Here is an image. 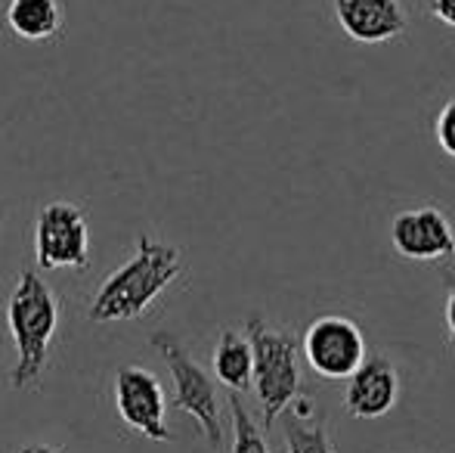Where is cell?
Here are the masks:
<instances>
[{"mask_svg":"<svg viewBox=\"0 0 455 453\" xmlns=\"http://www.w3.org/2000/svg\"><path fill=\"white\" fill-rule=\"evenodd\" d=\"M183 252L168 242H158L152 233L137 236L133 255L112 271L96 289L91 302V323H124L137 320L183 277Z\"/></svg>","mask_w":455,"mask_h":453,"instance_id":"1","label":"cell"},{"mask_svg":"<svg viewBox=\"0 0 455 453\" xmlns=\"http://www.w3.org/2000/svg\"><path fill=\"white\" fill-rule=\"evenodd\" d=\"M6 329H10L12 351H16L10 385L16 392L35 388L47 369L50 348L60 329V302L35 267H25L12 286L10 302H6Z\"/></svg>","mask_w":455,"mask_h":453,"instance_id":"2","label":"cell"},{"mask_svg":"<svg viewBox=\"0 0 455 453\" xmlns=\"http://www.w3.org/2000/svg\"><path fill=\"white\" fill-rule=\"evenodd\" d=\"M245 333L254 344V394H258L264 429H273L279 417L300 394V339L285 329L267 327L260 314L245 320Z\"/></svg>","mask_w":455,"mask_h":453,"instance_id":"3","label":"cell"},{"mask_svg":"<svg viewBox=\"0 0 455 453\" xmlns=\"http://www.w3.org/2000/svg\"><path fill=\"white\" fill-rule=\"evenodd\" d=\"M152 348L162 354L168 363L171 382H174V407L186 417L196 419L202 429L204 441L214 450L223 448V423H220V398H217V385L202 367L189 357V351L171 333L152 336Z\"/></svg>","mask_w":455,"mask_h":453,"instance_id":"4","label":"cell"},{"mask_svg":"<svg viewBox=\"0 0 455 453\" xmlns=\"http://www.w3.org/2000/svg\"><path fill=\"white\" fill-rule=\"evenodd\" d=\"M35 258L44 271H87L91 264V230L75 202H47L35 221Z\"/></svg>","mask_w":455,"mask_h":453,"instance_id":"5","label":"cell"},{"mask_svg":"<svg viewBox=\"0 0 455 453\" xmlns=\"http://www.w3.org/2000/svg\"><path fill=\"white\" fill-rule=\"evenodd\" d=\"M300 351H304L307 367L319 379L347 382L365 360V339H363V329L350 317L325 314L316 317L304 329Z\"/></svg>","mask_w":455,"mask_h":453,"instance_id":"6","label":"cell"},{"mask_svg":"<svg viewBox=\"0 0 455 453\" xmlns=\"http://www.w3.org/2000/svg\"><path fill=\"white\" fill-rule=\"evenodd\" d=\"M115 413L131 432L146 441H171L168 432V394L152 369L127 363L115 373Z\"/></svg>","mask_w":455,"mask_h":453,"instance_id":"7","label":"cell"},{"mask_svg":"<svg viewBox=\"0 0 455 453\" xmlns=\"http://www.w3.org/2000/svg\"><path fill=\"white\" fill-rule=\"evenodd\" d=\"M390 246L400 258L437 264L455 255V224L440 206H415L390 221Z\"/></svg>","mask_w":455,"mask_h":453,"instance_id":"8","label":"cell"},{"mask_svg":"<svg viewBox=\"0 0 455 453\" xmlns=\"http://www.w3.org/2000/svg\"><path fill=\"white\" fill-rule=\"evenodd\" d=\"M403 394L400 369L390 357H365L363 367L347 379L344 410L354 419H381L396 407Z\"/></svg>","mask_w":455,"mask_h":453,"instance_id":"9","label":"cell"},{"mask_svg":"<svg viewBox=\"0 0 455 453\" xmlns=\"http://www.w3.org/2000/svg\"><path fill=\"white\" fill-rule=\"evenodd\" d=\"M344 35L360 44H384L406 31L409 19L400 0H331Z\"/></svg>","mask_w":455,"mask_h":453,"instance_id":"10","label":"cell"},{"mask_svg":"<svg viewBox=\"0 0 455 453\" xmlns=\"http://www.w3.org/2000/svg\"><path fill=\"white\" fill-rule=\"evenodd\" d=\"M214 376L223 388L245 394L254 388V344L248 333L220 329L214 344Z\"/></svg>","mask_w":455,"mask_h":453,"instance_id":"11","label":"cell"},{"mask_svg":"<svg viewBox=\"0 0 455 453\" xmlns=\"http://www.w3.org/2000/svg\"><path fill=\"white\" fill-rule=\"evenodd\" d=\"M6 25L22 41H53L62 31V4L60 0H10Z\"/></svg>","mask_w":455,"mask_h":453,"instance_id":"12","label":"cell"},{"mask_svg":"<svg viewBox=\"0 0 455 453\" xmlns=\"http://www.w3.org/2000/svg\"><path fill=\"white\" fill-rule=\"evenodd\" d=\"M285 453H335V441L319 419L310 423L285 413Z\"/></svg>","mask_w":455,"mask_h":453,"instance_id":"13","label":"cell"},{"mask_svg":"<svg viewBox=\"0 0 455 453\" xmlns=\"http://www.w3.org/2000/svg\"><path fill=\"white\" fill-rule=\"evenodd\" d=\"M229 423H233V444L229 453H270L264 432L258 429V423L251 419V413L242 407L239 394H229Z\"/></svg>","mask_w":455,"mask_h":453,"instance_id":"14","label":"cell"},{"mask_svg":"<svg viewBox=\"0 0 455 453\" xmlns=\"http://www.w3.org/2000/svg\"><path fill=\"white\" fill-rule=\"evenodd\" d=\"M434 137H437L440 150H443L450 158H455V97L437 112V121H434Z\"/></svg>","mask_w":455,"mask_h":453,"instance_id":"15","label":"cell"},{"mask_svg":"<svg viewBox=\"0 0 455 453\" xmlns=\"http://www.w3.org/2000/svg\"><path fill=\"white\" fill-rule=\"evenodd\" d=\"M446 336H450V351L455 357V273L450 277V289H446Z\"/></svg>","mask_w":455,"mask_h":453,"instance_id":"16","label":"cell"},{"mask_svg":"<svg viewBox=\"0 0 455 453\" xmlns=\"http://www.w3.org/2000/svg\"><path fill=\"white\" fill-rule=\"evenodd\" d=\"M427 10L434 12V19L455 28V0H427Z\"/></svg>","mask_w":455,"mask_h":453,"instance_id":"17","label":"cell"},{"mask_svg":"<svg viewBox=\"0 0 455 453\" xmlns=\"http://www.w3.org/2000/svg\"><path fill=\"white\" fill-rule=\"evenodd\" d=\"M16 453H62V448H53V444H25Z\"/></svg>","mask_w":455,"mask_h":453,"instance_id":"18","label":"cell"}]
</instances>
